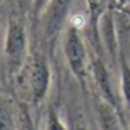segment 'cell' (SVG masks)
Listing matches in <instances>:
<instances>
[{
    "mask_svg": "<svg viewBox=\"0 0 130 130\" xmlns=\"http://www.w3.org/2000/svg\"><path fill=\"white\" fill-rule=\"evenodd\" d=\"M63 53L71 74L85 85L91 71V57L80 28L73 23L66 27L63 34Z\"/></svg>",
    "mask_w": 130,
    "mask_h": 130,
    "instance_id": "6da1fadb",
    "label": "cell"
},
{
    "mask_svg": "<svg viewBox=\"0 0 130 130\" xmlns=\"http://www.w3.org/2000/svg\"><path fill=\"white\" fill-rule=\"evenodd\" d=\"M4 57L11 76L18 74L28 60V34L23 18H11L4 39Z\"/></svg>",
    "mask_w": 130,
    "mask_h": 130,
    "instance_id": "7a4b0ae2",
    "label": "cell"
},
{
    "mask_svg": "<svg viewBox=\"0 0 130 130\" xmlns=\"http://www.w3.org/2000/svg\"><path fill=\"white\" fill-rule=\"evenodd\" d=\"M28 90L31 101L34 105H39L46 99L52 83V70L49 60L45 53L35 52L32 53L28 63Z\"/></svg>",
    "mask_w": 130,
    "mask_h": 130,
    "instance_id": "3957f363",
    "label": "cell"
},
{
    "mask_svg": "<svg viewBox=\"0 0 130 130\" xmlns=\"http://www.w3.org/2000/svg\"><path fill=\"white\" fill-rule=\"evenodd\" d=\"M73 0H51L43 10L39 21L42 24V37L48 45H53L64 28Z\"/></svg>",
    "mask_w": 130,
    "mask_h": 130,
    "instance_id": "277c9868",
    "label": "cell"
},
{
    "mask_svg": "<svg viewBox=\"0 0 130 130\" xmlns=\"http://www.w3.org/2000/svg\"><path fill=\"white\" fill-rule=\"evenodd\" d=\"M94 108L101 130H123L124 120L120 113L99 95L94 99Z\"/></svg>",
    "mask_w": 130,
    "mask_h": 130,
    "instance_id": "5b68a950",
    "label": "cell"
},
{
    "mask_svg": "<svg viewBox=\"0 0 130 130\" xmlns=\"http://www.w3.org/2000/svg\"><path fill=\"white\" fill-rule=\"evenodd\" d=\"M120 66V98L126 113H130V62L124 55L119 53Z\"/></svg>",
    "mask_w": 130,
    "mask_h": 130,
    "instance_id": "8992f818",
    "label": "cell"
},
{
    "mask_svg": "<svg viewBox=\"0 0 130 130\" xmlns=\"http://www.w3.org/2000/svg\"><path fill=\"white\" fill-rule=\"evenodd\" d=\"M0 130H18L17 115H14L10 104L0 96Z\"/></svg>",
    "mask_w": 130,
    "mask_h": 130,
    "instance_id": "52a82bcc",
    "label": "cell"
},
{
    "mask_svg": "<svg viewBox=\"0 0 130 130\" xmlns=\"http://www.w3.org/2000/svg\"><path fill=\"white\" fill-rule=\"evenodd\" d=\"M17 129L18 130H37L32 120L31 112L27 105H20L17 110Z\"/></svg>",
    "mask_w": 130,
    "mask_h": 130,
    "instance_id": "ba28073f",
    "label": "cell"
},
{
    "mask_svg": "<svg viewBox=\"0 0 130 130\" xmlns=\"http://www.w3.org/2000/svg\"><path fill=\"white\" fill-rule=\"evenodd\" d=\"M45 130H69L66 123L60 118L59 112L53 106H49L48 112H46Z\"/></svg>",
    "mask_w": 130,
    "mask_h": 130,
    "instance_id": "9c48e42d",
    "label": "cell"
},
{
    "mask_svg": "<svg viewBox=\"0 0 130 130\" xmlns=\"http://www.w3.org/2000/svg\"><path fill=\"white\" fill-rule=\"evenodd\" d=\"M20 17L23 18L24 15L31 14L32 13V6H34V0H15Z\"/></svg>",
    "mask_w": 130,
    "mask_h": 130,
    "instance_id": "30bf717a",
    "label": "cell"
},
{
    "mask_svg": "<svg viewBox=\"0 0 130 130\" xmlns=\"http://www.w3.org/2000/svg\"><path fill=\"white\" fill-rule=\"evenodd\" d=\"M49 2L51 0H34V6H32V13H31L34 20H39V17L42 15L43 10L46 9Z\"/></svg>",
    "mask_w": 130,
    "mask_h": 130,
    "instance_id": "8fae6325",
    "label": "cell"
},
{
    "mask_svg": "<svg viewBox=\"0 0 130 130\" xmlns=\"http://www.w3.org/2000/svg\"><path fill=\"white\" fill-rule=\"evenodd\" d=\"M71 130H88V126L85 124V122L83 119H78V120H76L73 123Z\"/></svg>",
    "mask_w": 130,
    "mask_h": 130,
    "instance_id": "7c38bea8",
    "label": "cell"
},
{
    "mask_svg": "<svg viewBox=\"0 0 130 130\" xmlns=\"http://www.w3.org/2000/svg\"><path fill=\"white\" fill-rule=\"evenodd\" d=\"M120 2H122L123 4H126V3H130V0H120Z\"/></svg>",
    "mask_w": 130,
    "mask_h": 130,
    "instance_id": "4fadbf2b",
    "label": "cell"
},
{
    "mask_svg": "<svg viewBox=\"0 0 130 130\" xmlns=\"http://www.w3.org/2000/svg\"><path fill=\"white\" fill-rule=\"evenodd\" d=\"M127 130H130V113H129V127H127Z\"/></svg>",
    "mask_w": 130,
    "mask_h": 130,
    "instance_id": "5bb4252c",
    "label": "cell"
},
{
    "mask_svg": "<svg viewBox=\"0 0 130 130\" xmlns=\"http://www.w3.org/2000/svg\"><path fill=\"white\" fill-rule=\"evenodd\" d=\"M124 14H127V17L130 18V11H124Z\"/></svg>",
    "mask_w": 130,
    "mask_h": 130,
    "instance_id": "9a60e30c",
    "label": "cell"
}]
</instances>
